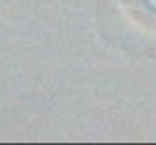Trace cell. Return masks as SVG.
<instances>
[{
  "label": "cell",
  "mask_w": 156,
  "mask_h": 145,
  "mask_svg": "<svg viewBox=\"0 0 156 145\" xmlns=\"http://www.w3.org/2000/svg\"><path fill=\"white\" fill-rule=\"evenodd\" d=\"M125 6L139 23L156 29V0H125Z\"/></svg>",
  "instance_id": "6da1fadb"
}]
</instances>
